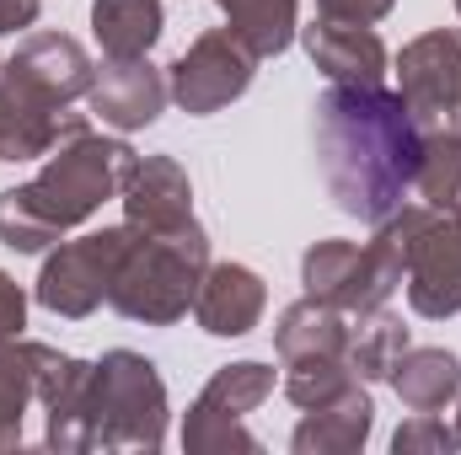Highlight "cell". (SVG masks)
Segmentation results:
<instances>
[{
    "label": "cell",
    "mask_w": 461,
    "mask_h": 455,
    "mask_svg": "<svg viewBox=\"0 0 461 455\" xmlns=\"http://www.w3.org/2000/svg\"><path fill=\"white\" fill-rule=\"evenodd\" d=\"M456 11H461V0H456Z\"/></svg>",
    "instance_id": "f546056e"
},
{
    "label": "cell",
    "mask_w": 461,
    "mask_h": 455,
    "mask_svg": "<svg viewBox=\"0 0 461 455\" xmlns=\"http://www.w3.org/2000/svg\"><path fill=\"white\" fill-rule=\"evenodd\" d=\"M429 204H402L392 210L370 241H344V236H328V241H312L306 257H301V284L312 300L344 311V317H365V311H381L397 284H402V263H408V241L413 230L424 226Z\"/></svg>",
    "instance_id": "277c9868"
},
{
    "label": "cell",
    "mask_w": 461,
    "mask_h": 455,
    "mask_svg": "<svg viewBox=\"0 0 461 455\" xmlns=\"http://www.w3.org/2000/svg\"><path fill=\"white\" fill-rule=\"evenodd\" d=\"M215 5L258 59H279L301 32V0H215Z\"/></svg>",
    "instance_id": "ffe728a7"
},
{
    "label": "cell",
    "mask_w": 461,
    "mask_h": 455,
    "mask_svg": "<svg viewBox=\"0 0 461 455\" xmlns=\"http://www.w3.org/2000/svg\"><path fill=\"white\" fill-rule=\"evenodd\" d=\"M392 451L397 455H424V451H461V424L446 413H413L397 434H392Z\"/></svg>",
    "instance_id": "d4e9b609"
},
{
    "label": "cell",
    "mask_w": 461,
    "mask_h": 455,
    "mask_svg": "<svg viewBox=\"0 0 461 455\" xmlns=\"http://www.w3.org/2000/svg\"><path fill=\"white\" fill-rule=\"evenodd\" d=\"M317 166L328 183V199L381 226L392 210L408 204L419 161H424V129L413 123L408 103L386 86H328L312 108Z\"/></svg>",
    "instance_id": "6da1fadb"
},
{
    "label": "cell",
    "mask_w": 461,
    "mask_h": 455,
    "mask_svg": "<svg viewBox=\"0 0 461 455\" xmlns=\"http://www.w3.org/2000/svg\"><path fill=\"white\" fill-rule=\"evenodd\" d=\"M92 81L97 65L70 32H27L0 59V161H43Z\"/></svg>",
    "instance_id": "3957f363"
},
{
    "label": "cell",
    "mask_w": 461,
    "mask_h": 455,
    "mask_svg": "<svg viewBox=\"0 0 461 455\" xmlns=\"http://www.w3.org/2000/svg\"><path fill=\"white\" fill-rule=\"evenodd\" d=\"M402 284H408V306L424 322H446L461 311V215L429 210L424 226L408 241V263H402Z\"/></svg>",
    "instance_id": "8fae6325"
},
{
    "label": "cell",
    "mask_w": 461,
    "mask_h": 455,
    "mask_svg": "<svg viewBox=\"0 0 461 455\" xmlns=\"http://www.w3.org/2000/svg\"><path fill=\"white\" fill-rule=\"evenodd\" d=\"M167 418L161 370L134 348H108L92 375V451H161Z\"/></svg>",
    "instance_id": "8992f818"
},
{
    "label": "cell",
    "mask_w": 461,
    "mask_h": 455,
    "mask_svg": "<svg viewBox=\"0 0 461 455\" xmlns=\"http://www.w3.org/2000/svg\"><path fill=\"white\" fill-rule=\"evenodd\" d=\"M359 375L348 359H317V364H285V397L306 413V407H322L333 402L339 391H348Z\"/></svg>",
    "instance_id": "cb8c5ba5"
},
{
    "label": "cell",
    "mask_w": 461,
    "mask_h": 455,
    "mask_svg": "<svg viewBox=\"0 0 461 455\" xmlns=\"http://www.w3.org/2000/svg\"><path fill=\"white\" fill-rule=\"evenodd\" d=\"M252 76H258V54H252L230 27H210V32H199V38L172 59L167 92H172V103H177L183 113L210 118V113H221V108H230V103L252 86Z\"/></svg>",
    "instance_id": "9c48e42d"
},
{
    "label": "cell",
    "mask_w": 461,
    "mask_h": 455,
    "mask_svg": "<svg viewBox=\"0 0 461 455\" xmlns=\"http://www.w3.org/2000/svg\"><path fill=\"white\" fill-rule=\"evenodd\" d=\"M118 204L134 230H177L194 220V183L172 156H134Z\"/></svg>",
    "instance_id": "4fadbf2b"
},
{
    "label": "cell",
    "mask_w": 461,
    "mask_h": 455,
    "mask_svg": "<svg viewBox=\"0 0 461 455\" xmlns=\"http://www.w3.org/2000/svg\"><path fill=\"white\" fill-rule=\"evenodd\" d=\"M204 268H210V230L199 220L177 230H134L123 257H118L108 306L123 322L172 327L194 311Z\"/></svg>",
    "instance_id": "5b68a950"
},
{
    "label": "cell",
    "mask_w": 461,
    "mask_h": 455,
    "mask_svg": "<svg viewBox=\"0 0 461 455\" xmlns=\"http://www.w3.org/2000/svg\"><path fill=\"white\" fill-rule=\"evenodd\" d=\"M392 391L408 413H446L461 391V359L451 348H413L392 370Z\"/></svg>",
    "instance_id": "ac0fdd59"
},
{
    "label": "cell",
    "mask_w": 461,
    "mask_h": 455,
    "mask_svg": "<svg viewBox=\"0 0 461 455\" xmlns=\"http://www.w3.org/2000/svg\"><path fill=\"white\" fill-rule=\"evenodd\" d=\"M167 76L150 65V59H108L86 92L92 113L103 118L118 134H134V129H150L161 108H167Z\"/></svg>",
    "instance_id": "5bb4252c"
},
{
    "label": "cell",
    "mask_w": 461,
    "mask_h": 455,
    "mask_svg": "<svg viewBox=\"0 0 461 455\" xmlns=\"http://www.w3.org/2000/svg\"><path fill=\"white\" fill-rule=\"evenodd\" d=\"M397 0H317V16H333V22H365L375 27L381 16H392Z\"/></svg>",
    "instance_id": "484cf974"
},
{
    "label": "cell",
    "mask_w": 461,
    "mask_h": 455,
    "mask_svg": "<svg viewBox=\"0 0 461 455\" xmlns=\"http://www.w3.org/2000/svg\"><path fill=\"white\" fill-rule=\"evenodd\" d=\"M413 193L440 215H461V129L424 134V161H419Z\"/></svg>",
    "instance_id": "603a6c76"
},
{
    "label": "cell",
    "mask_w": 461,
    "mask_h": 455,
    "mask_svg": "<svg viewBox=\"0 0 461 455\" xmlns=\"http://www.w3.org/2000/svg\"><path fill=\"white\" fill-rule=\"evenodd\" d=\"M268 311V284L247 263H210L194 295V322L210 338H247Z\"/></svg>",
    "instance_id": "9a60e30c"
},
{
    "label": "cell",
    "mask_w": 461,
    "mask_h": 455,
    "mask_svg": "<svg viewBox=\"0 0 461 455\" xmlns=\"http://www.w3.org/2000/svg\"><path fill=\"white\" fill-rule=\"evenodd\" d=\"M274 397V364L263 359H241L210 375V386L194 397V407L183 413V451L194 455H258L263 445L247 434V413H258Z\"/></svg>",
    "instance_id": "ba28073f"
},
{
    "label": "cell",
    "mask_w": 461,
    "mask_h": 455,
    "mask_svg": "<svg viewBox=\"0 0 461 455\" xmlns=\"http://www.w3.org/2000/svg\"><path fill=\"white\" fill-rule=\"evenodd\" d=\"M295 38L306 43L312 65H317L333 86H386L392 54H386V43H381L375 27H365V22H333V16H312Z\"/></svg>",
    "instance_id": "7c38bea8"
},
{
    "label": "cell",
    "mask_w": 461,
    "mask_h": 455,
    "mask_svg": "<svg viewBox=\"0 0 461 455\" xmlns=\"http://www.w3.org/2000/svg\"><path fill=\"white\" fill-rule=\"evenodd\" d=\"M129 236H134V226L123 220V226L86 230L76 241H54V252L43 257L38 284H32L38 306L49 317H65V322H86L108 300V290H113L118 257H123Z\"/></svg>",
    "instance_id": "52a82bcc"
},
{
    "label": "cell",
    "mask_w": 461,
    "mask_h": 455,
    "mask_svg": "<svg viewBox=\"0 0 461 455\" xmlns=\"http://www.w3.org/2000/svg\"><path fill=\"white\" fill-rule=\"evenodd\" d=\"M161 27V0H92V38L108 59H145Z\"/></svg>",
    "instance_id": "d6986e66"
},
{
    "label": "cell",
    "mask_w": 461,
    "mask_h": 455,
    "mask_svg": "<svg viewBox=\"0 0 461 455\" xmlns=\"http://www.w3.org/2000/svg\"><path fill=\"white\" fill-rule=\"evenodd\" d=\"M38 402V343L0 338V451L22 445V418Z\"/></svg>",
    "instance_id": "44dd1931"
},
{
    "label": "cell",
    "mask_w": 461,
    "mask_h": 455,
    "mask_svg": "<svg viewBox=\"0 0 461 455\" xmlns=\"http://www.w3.org/2000/svg\"><path fill=\"white\" fill-rule=\"evenodd\" d=\"M22 327H27V295H22V284L0 268V338H22Z\"/></svg>",
    "instance_id": "4316f807"
},
{
    "label": "cell",
    "mask_w": 461,
    "mask_h": 455,
    "mask_svg": "<svg viewBox=\"0 0 461 455\" xmlns=\"http://www.w3.org/2000/svg\"><path fill=\"white\" fill-rule=\"evenodd\" d=\"M370 429H375V402H370L365 380H354L333 402L306 407V418L290 434V451L295 455H354V451H365Z\"/></svg>",
    "instance_id": "2e32d148"
},
{
    "label": "cell",
    "mask_w": 461,
    "mask_h": 455,
    "mask_svg": "<svg viewBox=\"0 0 461 455\" xmlns=\"http://www.w3.org/2000/svg\"><path fill=\"white\" fill-rule=\"evenodd\" d=\"M129 166H134V150L123 139L97 134L81 113H70L38 177L0 193V246L49 252L54 241H65V230L86 226L108 199H118Z\"/></svg>",
    "instance_id": "7a4b0ae2"
},
{
    "label": "cell",
    "mask_w": 461,
    "mask_h": 455,
    "mask_svg": "<svg viewBox=\"0 0 461 455\" xmlns=\"http://www.w3.org/2000/svg\"><path fill=\"white\" fill-rule=\"evenodd\" d=\"M274 353L285 364H317V359H348V322L344 311L322 300H295L274 322Z\"/></svg>",
    "instance_id": "e0dca14e"
},
{
    "label": "cell",
    "mask_w": 461,
    "mask_h": 455,
    "mask_svg": "<svg viewBox=\"0 0 461 455\" xmlns=\"http://www.w3.org/2000/svg\"><path fill=\"white\" fill-rule=\"evenodd\" d=\"M451 407H456V424H461V391H456V402H451Z\"/></svg>",
    "instance_id": "f1b7e54d"
},
{
    "label": "cell",
    "mask_w": 461,
    "mask_h": 455,
    "mask_svg": "<svg viewBox=\"0 0 461 455\" xmlns=\"http://www.w3.org/2000/svg\"><path fill=\"white\" fill-rule=\"evenodd\" d=\"M397 97L424 134L461 129V27H435L397 54Z\"/></svg>",
    "instance_id": "30bf717a"
},
{
    "label": "cell",
    "mask_w": 461,
    "mask_h": 455,
    "mask_svg": "<svg viewBox=\"0 0 461 455\" xmlns=\"http://www.w3.org/2000/svg\"><path fill=\"white\" fill-rule=\"evenodd\" d=\"M402 353H408V327L386 306L365 311L359 327H348V364H354L359 380H392V370H397Z\"/></svg>",
    "instance_id": "7402d4cb"
},
{
    "label": "cell",
    "mask_w": 461,
    "mask_h": 455,
    "mask_svg": "<svg viewBox=\"0 0 461 455\" xmlns=\"http://www.w3.org/2000/svg\"><path fill=\"white\" fill-rule=\"evenodd\" d=\"M38 11H43V0H0V38H5V32L32 27V22H38Z\"/></svg>",
    "instance_id": "83f0119b"
}]
</instances>
